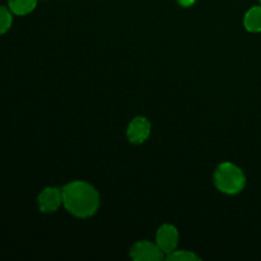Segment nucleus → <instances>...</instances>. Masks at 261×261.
<instances>
[{"instance_id": "obj_1", "label": "nucleus", "mask_w": 261, "mask_h": 261, "mask_svg": "<svg viewBox=\"0 0 261 261\" xmlns=\"http://www.w3.org/2000/svg\"><path fill=\"white\" fill-rule=\"evenodd\" d=\"M63 205L78 218H88L99 208V194L86 181H73L63 189Z\"/></svg>"}, {"instance_id": "obj_2", "label": "nucleus", "mask_w": 261, "mask_h": 261, "mask_svg": "<svg viewBox=\"0 0 261 261\" xmlns=\"http://www.w3.org/2000/svg\"><path fill=\"white\" fill-rule=\"evenodd\" d=\"M214 184L223 194L236 195L246 186V176L239 166L231 162H223L214 172Z\"/></svg>"}, {"instance_id": "obj_3", "label": "nucleus", "mask_w": 261, "mask_h": 261, "mask_svg": "<svg viewBox=\"0 0 261 261\" xmlns=\"http://www.w3.org/2000/svg\"><path fill=\"white\" fill-rule=\"evenodd\" d=\"M130 256L135 261H160L165 259V252L157 244L149 241H139L133 245Z\"/></svg>"}, {"instance_id": "obj_4", "label": "nucleus", "mask_w": 261, "mask_h": 261, "mask_svg": "<svg viewBox=\"0 0 261 261\" xmlns=\"http://www.w3.org/2000/svg\"><path fill=\"white\" fill-rule=\"evenodd\" d=\"M155 244L166 255L171 254L176 250L178 244V231L172 224H163L160 227L155 236Z\"/></svg>"}, {"instance_id": "obj_5", "label": "nucleus", "mask_w": 261, "mask_h": 261, "mask_svg": "<svg viewBox=\"0 0 261 261\" xmlns=\"http://www.w3.org/2000/svg\"><path fill=\"white\" fill-rule=\"evenodd\" d=\"M152 125L145 117H135L127 126V139L133 144H142L149 138Z\"/></svg>"}, {"instance_id": "obj_6", "label": "nucleus", "mask_w": 261, "mask_h": 261, "mask_svg": "<svg viewBox=\"0 0 261 261\" xmlns=\"http://www.w3.org/2000/svg\"><path fill=\"white\" fill-rule=\"evenodd\" d=\"M63 204V190L58 188H46L38 196V206L42 213H54Z\"/></svg>"}, {"instance_id": "obj_7", "label": "nucleus", "mask_w": 261, "mask_h": 261, "mask_svg": "<svg viewBox=\"0 0 261 261\" xmlns=\"http://www.w3.org/2000/svg\"><path fill=\"white\" fill-rule=\"evenodd\" d=\"M244 25L249 32H261V5L250 8L244 17Z\"/></svg>"}, {"instance_id": "obj_8", "label": "nucleus", "mask_w": 261, "mask_h": 261, "mask_svg": "<svg viewBox=\"0 0 261 261\" xmlns=\"http://www.w3.org/2000/svg\"><path fill=\"white\" fill-rule=\"evenodd\" d=\"M38 0H9V9L17 15H25L33 12Z\"/></svg>"}, {"instance_id": "obj_9", "label": "nucleus", "mask_w": 261, "mask_h": 261, "mask_svg": "<svg viewBox=\"0 0 261 261\" xmlns=\"http://www.w3.org/2000/svg\"><path fill=\"white\" fill-rule=\"evenodd\" d=\"M12 10L0 5V35H4L12 27Z\"/></svg>"}, {"instance_id": "obj_10", "label": "nucleus", "mask_w": 261, "mask_h": 261, "mask_svg": "<svg viewBox=\"0 0 261 261\" xmlns=\"http://www.w3.org/2000/svg\"><path fill=\"white\" fill-rule=\"evenodd\" d=\"M168 260H176V261H196L199 260V256H196L194 252L186 251V250H182V251H173L171 254L167 255Z\"/></svg>"}, {"instance_id": "obj_11", "label": "nucleus", "mask_w": 261, "mask_h": 261, "mask_svg": "<svg viewBox=\"0 0 261 261\" xmlns=\"http://www.w3.org/2000/svg\"><path fill=\"white\" fill-rule=\"evenodd\" d=\"M177 2L181 7L188 8V7H190V5H193L194 3H195V0H177Z\"/></svg>"}, {"instance_id": "obj_12", "label": "nucleus", "mask_w": 261, "mask_h": 261, "mask_svg": "<svg viewBox=\"0 0 261 261\" xmlns=\"http://www.w3.org/2000/svg\"><path fill=\"white\" fill-rule=\"evenodd\" d=\"M260 4H261V0H260Z\"/></svg>"}]
</instances>
